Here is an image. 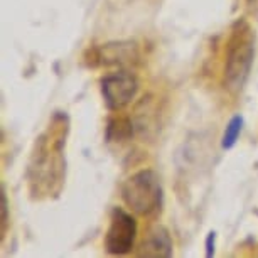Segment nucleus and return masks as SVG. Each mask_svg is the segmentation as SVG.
<instances>
[{
    "instance_id": "1",
    "label": "nucleus",
    "mask_w": 258,
    "mask_h": 258,
    "mask_svg": "<svg viewBox=\"0 0 258 258\" xmlns=\"http://www.w3.org/2000/svg\"><path fill=\"white\" fill-rule=\"evenodd\" d=\"M57 120L54 116L52 126L49 132L37 139L36 150L32 152V160L29 164V182L31 186H37L39 192H52V184L57 182L61 186L64 177V159L62 150H57L56 154H51L59 144H66L68 132V116L61 115L59 128Z\"/></svg>"
},
{
    "instance_id": "2",
    "label": "nucleus",
    "mask_w": 258,
    "mask_h": 258,
    "mask_svg": "<svg viewBox=\"0 0 258 258\" xmlns=\"http://www.w3.org/2000/svg\"><path fill=\"white\" fill-rule=\"evenodd\" d=\"M255 57V36L245 21L233 26L231 37L226 47V62L223 73V85L231 95L240 93L246 85Z\"/></svg>"
},
{
    "instance_id": "3",
    "label": "nucleus",
    "mask_w": 258,
    "mask_h": 258,
    "mask_svg": "<svg viewBox=\"0 0 258 258\" xmlns=\"http://www.w3.org/2000/svg\"><path fill=\"white\" fill-rule=\"evenodd\" d=\"M121 199L126 208L139 216L157 213L164 201L162 182L150 169L139 170L121 184Z\"/></svg>"
},
{
    "instance_id": "4",
    "label": "nucleus",
    "mask_w": 258,
    "mask_h": 258,
    "mask_svg": "<svg viewBox=\"0 0 258 258\" xmlns=\"http://www.w3.org/2000/svg\"><path fill=\"white\" fill-rule=\"evenodd\" d=\"M139 235V225L132 213L123 208H113L108 230L105 233V250L110 255H128L134 250Z\"/></svg>"
},
{
    "instance_id": "5",
    "label": "nucleus",
    "mask_w": 258,
    "mask_h": 258,
    "mask_svg": "<svg viewBox=\"0 0 258 258\" xmlns=\"http://www.w3.org/2000/svg\"><path fill=\"white\" fill-rule=\"evenodd\" d=\"M100 90L106 108L111 111H120L126 105L132 103V100L137 96L139 81L130 71L120 70L115 73H108V75L101 78Z\"/></svg>"
},
{
    "instance_id": "6",
    "label": "nucleus",
    "mask_w": 258,
    "mask_h": 258,
    "mask_svg": "<svg viewBox=\"0 0 258 258\" xmlns=\"http://www.w3.org/2000/svg\"><path fill=\"white\" fill-rule=\"evenodd\" d=\"M172 253L174 245L169 230L162 225H155L144 236L137 255L147 258H169L172 256Z\"/></svg>"
},
{
    "instance_id": "7",
    "label": "nucleus",
    "mask_w": 258,
    "mask_h": 258,
    "mask_svg": "<svg viewBox=\"0 0 258 258\" xmlns=\"http://www.w3.org/2000/svg\"><path fill=\"white\" fill-rule=\"evenodd\" d=\"M137 47L132 42H110L95 49L93 62L103 66H125L137 61Z\"/></svg>"
},
{
    "instance_id": "8",
    "label": "nucleus",
    "mask_w": 258,
    "mask_h": 258,
    "mask_svg": "<svg viewBox=\"0 0 258 258\" xmlns=\"http://www.w3.org/2000/svg\"><path fill=\"white\" fill-rule=\"evenodd\" d=\"M134 135V123L126 116H113L106 123V140L108 142H126Z\"/></svg>"
},
{
    "instance_id": "9",
    "label": "nucleus",
    "mask_w": 258,
    "mask_h": 258,
    "mask_svg": "<svg viewBox=\"0 0 258 258\" xmlns=\"http://www.w3.org/2000/svg\"><path fill=\"white\" fill-rule=\"evenodd\" d=\"M243 125H245V118H243L241 115L231 116V120L228 121L225 134H223V139H221V147L223 149L231 150L233 147H235L238 139H240V135H241Z\"/></svg>"
},
{
    "instance_id": "10",
    "label": "nucleus",
    "mask_w": 258,
    "mask_h": 258,
    "mask_svg": "<svg viewBox=\"0 0 258 258\" xmlns=\"http://www.w3.org/2000/svg\"><path fill=\"white\" fill-rule=\"evenodd\" d=\"M0 201H2V236L6 235V226L9 223V203H7V196H6V189L2 186V191H0Z\"/></svg>"
},
{
    "instance_id": "11",
    "label": "nucleus",
    "mask_w": 258,
    "mask_h": 258,
    "mask_svg": "<svg viewBox=\"0 0 258 258\" xmlns=\"http://www.w3.org/2000/svg\"><path fill=\"white\" fill-rule=\"evenodd\" d=\"M214 245H216V233L211 231V233H208L206 243H204V246H206V256L208 258L214 256Z\"/></svg>"
}]
</instances>
